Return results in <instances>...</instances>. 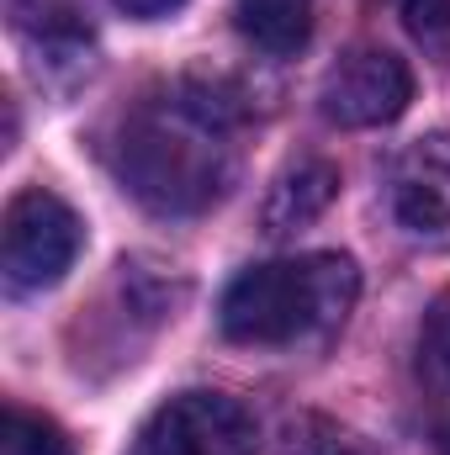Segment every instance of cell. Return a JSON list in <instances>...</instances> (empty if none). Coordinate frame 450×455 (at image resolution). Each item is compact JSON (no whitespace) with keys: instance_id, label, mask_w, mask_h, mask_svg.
<instances>
[{"instance_id":"obj_5","label":"cell","mask_w":450,"mask_h":455,"mask_svg":"<svg viewBox=\"0 0 450 455\" xmlns=\"http://www.w3.org/2000/svg\"><path fill=\"white\" fill-rule=\"evenodd\" d=\"M414 101V75L387 48H350L318 85V112L334 127H382Z\"/></svg>"},{"instance_id":"obj_13","label":"cell","mask_w":450,"mask_h":455,"mask_svg":"<svg viewBox=\"0 0 450 455\" xmlns=\"http://www.w3.org/2000/svg\"><path fill=\"white\" fill-rule=\"evenodd\" d=\"M117 11H127V16H138V21H159V16H170V11H181L186 0H112Z\"/></svg>"},{"instance_id":"obj_7","label":"cell","mask_w":450,"mask_h":455,"mask_svg":"<svg viewBox=\"0 0 450 455\" xmlns=\"http://www.w3.org/2000/svg\"><path fill=\"white\" fill-rule=\"evenodd\" d=\"M414 381L424 403V424L435 435V451L450 455V291H440L419 323V349H414Z\"/></svg>"},{"instance_id":"obj_8","label":"cell","mask_w":450,"mask_h":455,"mask_svg":"<svg viewBox=\"0 0 450 455\" xmlns=\"http://www.w3.org/2000/svg\"><path fill=\"white\" fill-rule=\"evenodd\" d=\"M334 196H339V170L334 164H329V159H297V164L270 186L260 223H265L270 238H286V233H297V228L318 223Z\"/></svg>"},{"instance_id":"obj_6","label":"cell","mask_w":450,"mask_h":455,"mask_svg":"<svg viewBox=\"0 0 450 455\" xmlns=\"http://www.w3.org/2000/svg\"><path fill=\"white\" fill-rule=\"evenodd\" d=\"M392 218L408 238L430 249H450V132H430L398 154Z\"/></svg>"},{"instance_id":"obj_9","label":"cell","mask_w":450,"mask_h":455,"mask_svg":"<svg viewBox=\"0 0 450 455\" xmlns=\"http://www.w3.org/2000/svg\"><path fill=\"white\" fill-rule=\"evenodd\" d=\"M233 16H238V32L270 59L297 53L313 32V0H238Z\"/></svg>"},{"instance_id":"obj_1","label":"cell","mask_w":450,"mask_h":455,"mask_svg":"<svg viewBox=\"0 0 450 455\" xmlns=\"http://www.w3.org/2000/svg\"><path fill=\"white\" fill-rule=\"evenodd\" d=\"M233 107L213 85H170L122 116L112 143L122 186L165 218L207 212L233 180Z\"/></svg>"},{"instance_id":"obj_3","label":"cell","mask_w":450,"mask_h":455,"mask_svg":"<svg viewBox=\"0 0 450 455\" xmlns=\"http://www.w3.org/2000/svg\"><path fill=\"white\" fill-rule=\"evenodd\" d=\"M85 243V223L80 212L43 191V186H27L11 196L5 207V228H0V265H5V286L16 297L27 291H43V286H59L64 270L75 265Z\"/></svg>"},{"instance_id":"obj_12","label":"cell","mask_w":450,"mask_h":455,"mask_svg":"<svg viewBox=\"0 0 450 455\" xmlns=\"http://www.w3.org/2000/svg\"><path fill=\"white\" fill-rule=\"evenodd\" d=\"M403 21L424 48L450 43V0H403Z\"/></svg>"},{"instance_id":"obj_2","label":"cell","mask_w":450,"mask_h":455,"mask_svg":"<svg viewBox=\"0 0 450 455\" xmlns=\"http://www.w3.org/2000/svg\"><path fill=\"white\" fill-rule=\"evenodd\" d=\"M360 297V270L350 254H297L244 270L223 291L218 323L233 344H297L329 334Z\"/></svg>"},{"instance_id":"obj_10","label":"cell","mask_w":450,"mask_h":455,"mask_svg":"<svg viewBox=\"0 0 450 455\" xmlns=\"http://www.w3.org/2000/svg\"><path fill=\"white\" fill-rule=\"evenodd\" d=\"M281 455H371V445L324 413H297V419H286Z\"/></svg>"},{"instance_id":"obj_4","label":"cell","mask_w":450,"mask_h":455,"mask_svg":"<svg viewBox=\"0 0 450 455\" xmlns=\"http://www.w3.org/2000/svg\"><path fill=\"white\" fill-rule=\"evenodd\" d=\"M254 445H260V435L238 397L181 392L143 419L133 455H254Z\"/></svg>"},{"instance_id":"obj_11","label":"cell","mask_w":450,"mask_h":455,"mask_svg":"<svg viewBox=\"0 0 450 455\" xmlns=\"http://www.w3.org/2000/svg\"><path fill=\"white\" fill-rule=\"evenodd\" d=\"M0 455H75L69 451V435L43 419V413H27V408H5V435H0Z\"/></svg>"}]
</instances>
